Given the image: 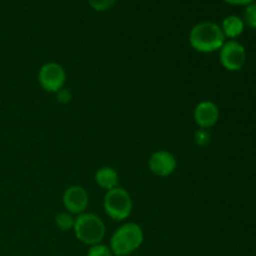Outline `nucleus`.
Wrapping results in <instances>:
<instances>
[{
    "mask_svg": "<svg viewBox=\"0 0 256 256\" xmlns=\"http://www.w3.org/2000/svg\"><path fill=\"white\" fill-rule=\"evenodd\" d=\"M228 4H232V5H248V4H252L254 0H224Z\"/></svg>",
    "mask_w": 256,
    "mask_h": 256,
    "instance_id": "nucleus-18",
    "label": "nucleus"
},
{
    "mask_svg": "<svg viewBox=\"0 0 256 256\" xmlns=\"http://www.w3.org/2000/svg\"><path fill=\"white\" fill-rule=\"evenodd\" d=\"M105 214L114 222H124L132 215V200L124 188L116 186L104 195Z\"/></svg>",
    "mask_w": 256,
    "mask_h": 256,
    "instance_id": "nucleus-4",
    "label": "nucleus"
},
{
    "mask_svg": "<svg viewBox=\"0 0 256 256\" xmlns=\"http://www.w3.org/2000/svg\"><path fill=\"white\" fill-rule=\"evenodd\" d=\"M56 99L60 104H69L72 100V92L64 86L56 92Z\"/></svg>",
    "mask_w": 256,
    "mask_h": 256,
    "instance_id": "nucleus-17",
    "label": "nucleus"
},
{
    "mask_svg": "<svg viewBox=\"0 0 256 256\" xmlns=\"http://www.w3.org/2000/svg\"><path fill=\"white\" fill-rule=\"evenodd\" d=\"M244 24L250 29H256V4H248L244 12Z\"/></svg>",
    "mask_w": 256,
    "mask_h": 256,
    "instance_id": "nucleus-13",
    "label": "nucleus"
},
{
    "mask_svg": "<svg viewBox=\"0 0 256 256\" xmlns=\"http://www.w3.org/2000/svg\"><path fill=\"white\" fill-rule=\"evenodd\" d=\"M195 124L202 129H210L219 122L220 110L212 100H202L194 109Z\"/></svg>",
    "mask_w": 256,
    "mask_h": 256,
    "instance_id": "nucleus-9",
    "label": "nucleus"
},
{
    "mask_svg": "<svg viewBox=\"0 0 256 256\" xmlns=\"http://www.w3.org/2000/svg\"><path fill=\"white\" fill-rule=\"evenodd\" d=\"M144 242V232L136 222L120 225L110 239V249L115 256H129Z\"/></svg>",
    "mask_w": 256,
    "mask_h": 256,
    "instance_id": "nucleus-2",
    "label": "nucleus"
},
{
    "mask_svg": "<svg viewBox=\"0 0 256 256\" xmlns=\"http://www.w3.org/2000/svg\"><path fill=\"white\" fill-rule=\"evenodd\" d=\"M225 35L219 24L214 22H202L192 26L189 42L192 49L202 54L219 52L225 42Z\"/></svg>",
    "mask_w": 256,
    "mask_h": 256,
    "instance_id": "nucleus-1",
    "label": "nucleus"
},
{
    "mask_svg": "<svg viewBox=\"0 0 256 256\" xmlns=\"http://www.w3.org/2000/svg\"><path fill=\"white\" fill-rule=\"evenodd\" d=\"M38 82L42 90L52 94H56L60 89L65 86L66 82V72L59 62H50L42 65L38 72Z\"/></svg>",
    "mask_w": 256,
    "mask_h": 256,
    "instance_id": "nucleus-5",
    "label": "nucleus"
},
{
    "mask_svg": "<svg viewBox=\"0 0 256 256\" xmlns=\"http://www.w3.org/2000/svg\"><path fill=\"white\" fill-rule=\"evenodd\" d=\"M62 205L65 208V212L70 214H82L89 205V194L80 185H72L62 194Z\"/></svg>",
    "mask_w": 256,
    "mask_h": 256,
    "instance_id": "nucleus-8",
    "label": "nucleus"
},
{
    "mask_svg": "<svg viewBox=\"0 0 256 256\" xmlns=\"http://www.w3.org/2000/svg\"><path fill=\"white\" fill-rule=\"evenodd\" d=\"M212 140V134H210L209 129H202L199 128L196 132H194V142L200 148L206 146Z\"/></svg>",
    "mask_w": 256,
    "mask_h": 256,
    "instance_id": "nucleus-14",
    "label": "nucleus"
},
{
    "mask_svg": "<svg viewBox=\"0 0 256 256\" xmlns=\"http://www.w3.org/2000/svg\"><path fill=\"white\" fill-rule=\"evenodd\" d=\"M75 238L82 244L92 246L102 242L106 229L102 218L94 212H82L75 218L74 228Z\"/></svg>",
    "mask_w": 256,
    "mask_h": 256,
    "instance_id": "nucleus-3",
    "label": "nucleus"
},
{
    "mask_svg": "<svg viewBox=\"0 0 256 256\" xmlns=\"http://www.w3.org/2000/svg\"><path fill=\"white\" fill-rule=\"evenodd\" d=\"M220 28H222L225 38L234 40L242 34L245 29V24L242 18L238 16V15H229V16L222 20Z\"/></svg>",
    "mask_w": 256,
    "mask_h": 256,
    "instance_id": "nucleus-11",
    "label": "nucleus"
},
{
    "mask_svg": "<svg viewBox=\"0 0 256 256\" xmlns=\"http://www.w3.org/2000/svg\"><path fill=\"white\" fill-rule=\"evenodd\" d=\"M75 224V218L72 216V214L68 212H62L55 216V225L58 226V229H60L62 232H68V230H72Z\"/></svg>",
    "mask_w": 256,
    "mask_h": 256,
    "instance_id": "nucleus-12",
    "label": "nucleus"
},
{
    "mask_svg": "<svg viewBox=\"0 0 256 256\" xmlns=\"http://www.w3.org/2000/svg\"><path fill=\"white\" fill-rule=\"evenodd\" d=\"M86 256H114V254H112V249L108 245L100 242V244L89 246Z\"/></svg>",
    "mask_w": 256,
    "mask_h": 256,
    "instance_id": "nucleus-15",
    "label": "nucleus"
},
{
    "mask_svg": "<svg viewBox=\"0 0 256 256\" xmlns=\"http://www.w3.org/2000/svg\"><path fill=\"white\" fill-rule=\"evenodd\" d=\"M148 166H149L150 172L156 176L166 178L174 174L178 166V162L172 152L162 149L156 150L150 155L149 160H148Z\"/></svg>",
    "mask_w": 256,
    "mask_h": 256,
    "instance_id": "nucleus-7",
    "label": "nucleus"
},
{
    "mask_svg": "<svg viewBox=\"0 0 256 256\" xmlns=\"http://www.w3.org/2000/svg\"><path fill=\"white\" fill-rule=\"evenodd\" d=\"M219 59L222 66L229 72H239L246 62V52L244 45L236 40L225 42L219 50Z\"/></svg>",
    "mask_w": 256,
    "mask_h": 256,
    "instance_id": "nucleus-6",
    "label": "nucleus"
},
{
    "mask_svg": "<svg viewBox=\"0 0 256 256\" xmlns=\"http://www.w3.org/2000/svg\"><path fill=\"white\" fill-rule=\"evenodd\" d=\"M88 2L95 12H106L114 6L116 0H88Z\"/></svg>",
    "mask_w": 256,
    "mask_h": 256,
    "instance_id": "nucleus-16",
    "label": "nucleus"
},
{
    "mask_svg": "<svg viewBox=\"0 0 256 256\" xmlns=\"http://www.w3.org/2000/svg\"><path fill=\"white\" fill-rule=\"evenodd\" d=\"M95 182L102 189L109 192V190L119 186V174L114 168L102 166L95 172Z\"/></svg>",
    "mask_w": 256,
    "mask_h": 256,
    "instance_id": "nucleus-10",
    "label": "nucleus"
}]
</instances>
